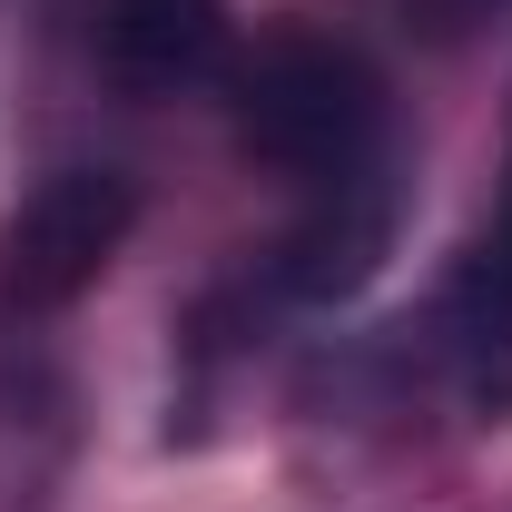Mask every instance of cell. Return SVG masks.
Segmentation results:
<instances>
[{
    "label": "cell",
    "mask_w": 512,
    "mask_h": 512,
    "mask_svg": "<svg viewBox=\"0 0 512 512\" xmlns=\"http://www.w3.org/2000/svg\"><path fill=\"white\" fill-rule=\"evenodd\" d=\"M227 119L256 168L325 188L384 158V79L325 30H266L227 79Z\"/></svg>",
    "instance_id": "obj_1"
},
{
    "label": "cell",
    "mask_w": 512,
    "mask_h": 512,
    "mask_svg": "<svg viewBox=\"0 0 512 512\" xmlns=\"http://www.w3.org/2000/svg\"><path fill=\"white\" fill-rule=\"evenodd\" d=\"M128 227H138V188L119 168H60V178H40L10 207V227H0V296L20 316H50L69 296H89L99 266L128 247Z\"/></svg>",
    "instance_id": "obj_2"
},
{
    "label": "cell",
    "mask_w": 512,
    "mask_h": 512,
    "mask_svg": "<svg viewBox=\"0 0 512 512\" xmlns=\"http://www.w3.org/2000/svg\"><path fill=\"white\" fill-rule=\"evenodd\" d=\"M384 247H394V178H384V158H375V168L316 188V207L296 217V237L276 247V276L296 296H355L384 266Z\"/></svg>",
    "instance_id": "obj_3"
},
{
    "label": "cell",
    "mask_w": 512,
    "mask_h": 512,
    "mask_svg": "<svg viewBox=\"0 0 512 512\" xmlns=\"http://www.w3.org/2000/svg\"><path fill=\"white\" fill-rule=\"evenodd\" d=\"M227 50V0H99V60L128 99H168Z\"/></svg>",
    "instance_id": "obj_4"
},
{
    "label": "cell",
    "mask_w": 512,
    "mask_h": 512,
    "mask_svg": "<svg viewBox=\"0 0 512 512\" xmlns=\"http://www.w3.org/2000/svg\"><path fill=\"white\" fill-rule=\"evenodd\" d=\"M444 355L483 414H512V247H483L444 286Z\"/></svg>",
    "instance_id": "obj_5"
},
{
    "label": "cell",
    "mask_w": 512,
    "mask_h": 512,
    "mask_svg": "<svg viewBox=\"0 0 512 512\" xmlns=\"http://www.w3.org/2000/svg\"><path fill=\"white\" fill-rule=\"evenodd\" d=\"M404 10H414V20L434 30V40H453V30H473V20H493L503 0H404Z\"/></svg>",
    "instance_id": "obj_6"
}]
</instances>
